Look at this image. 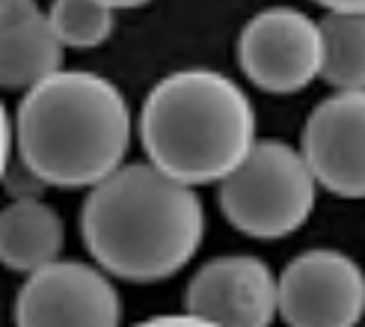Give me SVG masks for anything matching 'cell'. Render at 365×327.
Here are the masks:
<instances>
[{"label":"cell","instance_id":"obj_2","mask_svg":"<svg viewBox=\"0 0 365 327\" xmlns=\"http://www.w3.org/2000/svg\"><path fill=\"white\" fill-rule=\"evenodd\" d=\"M21 164L53 188H93L131 143V111L119 89L96 71H63L27 89L18 107Z\"/></svg>","mask_w":365,"mask_h":327},{"label":"cell","instance_id":"obj_16","mask_svg":"<svg viewBox=\"0 0 365 327\" xmlns=\"http://www.w3.org/2000/svg\"><path fill=\"white\" fill-rule=\"evenodd\" d=\"M327 9H365V0H315Z\"/></svg>","mask_w":365,"mask_h":327},{"label":"cell","instance_id":"obj_10","mask_svg":"<svg viewBox=\"0 0 365 327\" xmlns=\"http://www.w3.org/2000/svg\"><path fill=\"white\" fill-rule=\"evenodd\" d=\"M63 66V42L36 0H0V86L21 89Z\"/></svg>","mask_w":365,"mask_h":327},{"label":"cell","instance_id":"obj_11","mask_svg":"<svg viewBox=\"0 0 365 327\" xmlns=\"http://www.w3.org/2000/svg\"><path fill=\"white\" fill-rule=\"evenodd\" d=\"M63 221L36 196H21L0 211V262L9 271L33 274L60 259Z\"/></svg>","mask_w":365,"mask_h":327},{"label":"cell","instance_id":"obj_8","mask_svg":"<svg viewBox=\"0 0 365 327\" xmlns=\"http://www.w3.org/2000/svg\"><path fill=\"white\" fill-rule=\"evenodd\" d=\"M300 152L321 188L365 199V89L324 99L306 119Z\"/></svg>","mask_w":365,"mask_h":327},{"label":"cell","instance_id":"obj_4","mask_svg":"<svg viewBox=\"0 0 365 327\" xmlns=\"http://www.w3.org/2000/svg\"><path fill=\"white\" fill-rule=\"evenodd\" d=\"M315 191L318 178L300 149L282 140H262L220 178V208L238 232L270 241L297 232L309 221Z\"/></svg>","mask_w":365,"mask_h":327},{"label":"cell","instance_id":"obj_3","mask_svg":"<svg viewBox=\"0 0 365 327\" xmlns=\"http://www.w3.org/2000/svg\"><path fill=\"white\" fill-rule=\"evenodd\" d=\"M140 137L158 170L208 185L226 178L255 143V111L244 89L211 69L163 78L143 104Z\"/></svg>","mask_w":365,"mask_h":327},{"label":"cell","instance_id":"obj_1","mask_svg":"<svg viewBox=\"0 0 365 327\" xmlns=\"http://www.w3.org/2000/svg\"><path fill=\"white\" fill-rule=\"evenodd\" d=\"M81 232L93 259L119 280H167L193 259L205 211L190 185L155 164H128L89 191Z\"/></svg>","mask_w":365,"mask_h":327},{"label":"cell","instance_id":"obj_6","mask_svg":"<svg viewBox=\"0 0 365 327\" xmlns=\"http://www.w3.org/2000/svg\"><path fill=\"white\" fill-rule=\"evenodd\" d=\"M238 60L264 93H300L321 75V27L300 9H264L241 30Z\"/></svg>","mask_w":365,"mask_h":327},{"label":"cell","instance_id":"obj_15","mask_svg":"<svg viewBox=\"0 0 365 327\" xmlns=\"http://www.w3.org/2000/svg\"><path fill=\"white\" fill-rule=\"evenodd\" d=\"M9 116H6V107L0 101V185H4V178L9 173Z\"/></svg>","mask_w":365,"mask_h":327},{"label":"cell","instance_id":"obj_5","mask_svg":"<svg viewBox=\"0 0 365 327\" xmlns=\"http://www.w3.org/2000/svg\"><path fill=\"white\" fill-rule=\"evenodd\" d=\"M288 327H356L365 316V274L339 250H306L277 280Z\"/></svg>","mask_w":365,"mask_h":327},{"label":"cell","instance_id":"obj_17","mask_svg":"<svg viewBox=\"0 0 365 327\" xmlns=\"http://www.w3.org/2000/svg\"><path fill=\"white\" fill-rule=\"evenodd\" d=\"M101 4H107L110 9H131V6H143V4H149V0H101Z\"/></svg>","mask_w":365,"mask_h":327},{"label":"cell","instance_id":"obj_14","mask_svg":"<svg viewBox=\"0 0 365 327\" xmlns=\"http://www.w3.org/2000/svg\"><path fill=\"white\" fill-rule=\"evenodd\" d=\"M134 327H217L205 318H196L190 313H181V316H158V318H145Z\"/></svg>","mask_w":365,"mask_h":327},{"label":"cell","instance_id":"obj_12","mask_svg":"<svg viewBox=\"0 0 365 327\" xmlns=\"http://www.w3.org/2000/svg\"><path fill=\"white\" fill-rule=\"evenodd\" d=\"M321 27V78L336 89H365V9H330Z\"/></svg>","mask_w":365,"mask_h":327},{"label":"cell","instance_id":"obj_9","mask_svg":"<svg viewBox=\"0 0 365 327\" xmlns=\"http://www.w3.org/2000/svg\"><path fill=\"white\" fill-rule=\"evenodd\" d=\"M187 313L217 327H270L279 313L277 277L255 256H220L196 271Z\"/></svg>","mask_w":365,"mask_h":327},{"label":"cell","instance_id":"obj_13","mask_svg":"<svg viewBox=\"0 0 365 327\" xmlns=\"http://www.w3.org/2000/svg\"><path fill=\"white\" fill-rule=\"evenodd\" d=\"M48 21L63 48H98L113 33V9L101 0H53Z\"/></svg>","mask_w":365,"mask_h":327},{"label":"cell","instance_id":"obj_7","mask_svg":"<svg viewBox=\"0 0 365 327\" xmlns=\"http://www.w3.org/2000/svg\"><path fill=\"white\" fill-rule=\"evenodd\" d=\"M122 303L101 271L51 262L33 271L15 301V327H119Z\"/></svg>","mask_w":365,"mask_h":327}]
</instances>
